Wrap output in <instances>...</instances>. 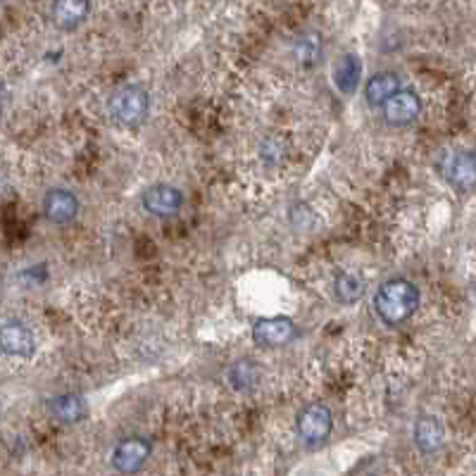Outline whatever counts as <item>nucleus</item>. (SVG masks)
<instances>
[{
	"instance_id": "obj_1",
	"label": "nucleus",
	"mask_w": 476,
	"mask_h": 476,
	"mask_svg": "<svg viewBox=\"0 0 476 476\" xmlns=\"http://www.w3.org/2000/svg\"><path fill=\"white\" fill-rule=\"evenodd\" d=\"M419 307V288L407 279H391L374 296V310L386 324H403Z\"/></svg>"
},
{
	"instance_id": "obj_2",
	"label": "nucleus",
	"mask_w": 476,
	"mask_h": 476,
	"mask_svg": "<svg viewBox=\"0 0 476 476\" xmlns=\"http://www.w3.org/2000/svg\"><path fill=\"white\" fill-rule=\"evenodd\" d=\"M108 108L110 117L117 124H121V127H139L141 121L148 117V110H151V95H148L143 86L129 83V86H121V89L114 91Z\"/></svg>"
},
{
	"instance_id": "obj_3",
	"label": "nucleus",
	"mask_w": 476,
	"mask_h": 476,
	"mask_svg": "<svg viewBox=\"0 0 476 476\" xmlns=\"http://www.w3.org/2000/svg\"><path fill=\"white\" fill-rule=\"evenodd\" d=\"M296 429H298V436L305 445H322L334 432V414L322 403H312L305 410H300Z\"/></svg>"
},
{
	"instance_id": "obj_4",
	"label": "nucleus",
	"mask_w": 476,
	"mask_h": 476,
	"mask_svg": "<svg viewBox=\"0 0 476 476\" xmlns=\"http://www.w3.org/2000/svg\"><path fill=\"white\" fill-rule=\"evenodd\" d=\"M151 452V441H146V438L141 436H131L124 438V441L114 448L110 462H112V467L120 471V474H136L139 470H143V464L148 462Z\"/></svg>"
},
{
	"instance_id": "obj_5",
	"label": "nucleus",
	"mask_w": 476,
	"mask_h": 476,
	"mask_svg": "<svg viewBox=\"0 0 476 476\" xmlns=\"http://www.w3.org/2000/svg\"><path fill=\"white\" fill-rule=\"evenodd\" d=\"M298 329L293 319L288 317H267L255 322L253 326V341L257 345H265V348H279V345H286L296 338Z\"/></svg>"
},
{
	"instance_id": "obj_6",
	"label": "nucleus",
	"mask_w": 476,
	"mask_h": 476,
	"mask_svg": "<svg viewBox=\"0 0 476 476\" xmlns=\"http://www.w3.org/2000/svg\"><path fill=\"white\" fill-rule=\"evenodd\" d=\"M422 114V101L414 91L400 89L393 98L384 102V120L391 127H407Z\"/></svg>"
},
{
	"instance_id": "obj_7",
	"label": "nucleus",
	"mask_w": 476,
	"mask_h": 476,
	"mask_svg": "<svg viewBox=\"0 0 476 476\" xmlns=\"http://www.w3.org/2000/svg\"><path fill=\"white\" fill-rule=\"evenodd\" d=\"M143 208L155 217H171L184 208V193L177 186L155 184L143 193Z\"/></svg>"
},
{
	"instance_id": "obj_8",
	"label": "nucleus",
	"mask_w": 476,
	"mask_h": 476,
	"mask_svg": "<svg viewBox=\"0 0 476 476\" xmlns=\"http://www.w3.org/2000/svg\"><path fill=\"white\" fill-rule=\"evenodd\" d=\"M413 441L417 445V451L422 455H433L443 448L445 443V426L438 417L432 414H424L414 422L413 429Z\"/></svg>"
},
{
	"instance_id": "obj_9",
	"label": "nucleus",
	"mask_w": 476,
	"mask_h": 476,
	"mask_svg": "<svg viewBox=\"0 0 476 476\" xmlns=\"http://www.w3.org/2000/svg\"><path fill=\"white\" fill-rule=\"evenodd\" d=\"M3 350L13 357H32L36 353L32 329L19 319H7L3 324Z\"/></svg>"
},
{
	"instance_id": "obj_10",
	"label": "nucleus",
	"mask_w": 476,
	"mask_h": 476,
	"mask_svg": "<svg viewBox=\"0 0 476 476\" xmlns=\"http://www.w3.org/2000/svg\"><path fill=\"white\" fill-rule=\"evenodd\" d=\"M44 215L53 224H67L79 215V200L72 190L53 189L44 198Z\"/></svg>"
},
{
	"instance_id": "obj_11",
	"label": "nucleus",
	"mask_w": 476,
	"mask_h": 476,
	"mask_svg": "<svg viewBox=\"0 0 476 476\" xmlns=\"http://www.w3.org/2000/svg\"><path fill=\"white\" fill-rule=\"evenodd\" d=\"M91 13L89 0H55L53 3L51 17L53 24L63 32H74L76 26H82Z\"/></svg>"
},
{
	"instance_id": "obj_12",
	"label": "nucleus",
	"mask_w": 476,
	"mask_h": 476,
	"mask_svg": "<svg viewBox=\"0 0 476 476\" xmlns=\"http://www.w3.org/2000/svg\"><path fill=\"white\" fill-rule=\"evenodd\" d=\"M448 179L457 190H471L476 186V152L460 151L452 155L451 165H448Z\"/></svg>"
},
{
	"instance_id": "obj_13",
	"label": "nucleus",
	"mask_w": 476,
	"mask_h": 476,
	"mask_svg": "<svg viewBox=\"0 0 476 476\" xmlns=\"http://www.w3.org/2000/svg\"><path fill=\"white\" fill-rule=\"evenodd\" d=\"M48 413H51L53 419H57L60 424H76V422H82L89 413V405H86V400L82 395L76 393H64L57 395L48 403Z\"/></svg>"
},
{
	"instance_id": "obj_14",
	"label": "nucleus",
	"mask_w": 476,
	"mask_h": 476,
	"mask_svg": "<svg viewBox=\"0 0 476 476\" xmlns=\"http://www.w3.org/2000/svg\"><path fill=\"white\" fill-rule=\"evenodd\" d=\"M400 91V76L395 72H379L364 86V98L369 105H384Z\"/></svg>"
},
{
	"instance_id": "obj_15",
	"label": "nucleus",
	"mask_w": 476,
	"mask_h": 476,
	"mask_svg": "<svg viewBox=\"0 0 476 476\" xmlns=\"http://www.w3.org/2000/svg\"><path fill=\"white\" fill-rule=\"evenodd\" d=\"M362 79V63L360 57L348 53L338 60L336 70H334V82H336V89L341 91L343 95L355 93L357 86H360Z\"/></svg>"
},
{
	"instance_id": "obj_16",
	"label": "nucleus",
	"mask_w": 476,
	"mask_h": 476,
	"mask_svg": "<svg viewBox=\"0 0 476 476\" xmlns=\"http://www.w3.org/2000/svg\"><path fill=\"white\" fill-rule=\"evenodd\" d=\"M364 288H367V284L355 272H341L334 279V296H336V300L341 305L360 303L362 296H364Z\"/></svg>"
},
{
	"instance_id": "obj_17",
	"label": "nucleus",
	"mask_w": 476,
	"mask_h": 476,
	"mask_svg": "<svg viewBox=\"0 0 476 476\" xmlns=\"http://www.w3.org/2000/svg\"><path fill=\"white\" fill-rule=\"evenodd\" d=\"M293 53H296V60H298V64H303V67H315L319 60V55H322V38H319V34H315V32L303 34V36L296 41V48H293Z\"/></svg>"
},
{
	"instance_id": "obj_18",
	"label": "nucleus",
	"mask_w": 476,
	"mask_h": 476,
	"mask_svg": "<svg viewBox=\"0 0 476 476\" xmlns=\"http://www.w3.org/2000/svg\"><path fill=\"white\" fill-rule=\"evenodd\" d=\"M260 379V369L253 360H238L234 367L228 369V381L236 391H246V388H253Z\"/></svg>"
},
{
	"instance_id": "obj_19",
	"label": "nucleus",
	"mask_w": 476,
	"mask_h": 476,
	"mask_svg": "<svg viewBox=\"0 0 476 476\" xmlns=\"http://www.w3.org/2000/svg\"><path fill=\"white\" fill-rule=\"evenodd\" d=\"M284 143H281L279 139H267L265 143H262V158L267 160V162H279L281 158H284Z\"/></svg>"
}]
</instances>
